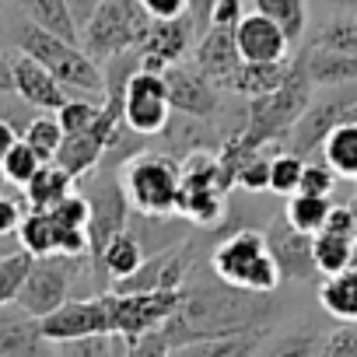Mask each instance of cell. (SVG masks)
<instances>
[{"label": "cell", "mask_w": 357, "mask_h": 357, "mask_svg": "<svg viewBox=\"0 0 357 357\" xmlns=\"http://www.w3.org/2000/svg\"><path fill=\"white\" fill-rule=\"evenodd\" d=\"M333 190H336V175H333V168H329L322 158H319V161H305L298 193H308V197H329Z\"/></svg>", "instance_id": "obj_42"}, {"label": "cell", "mask_w": 357, "mask_h": 357, "mask_svg": "<svg viewBox=\"0 0 357 357\" xmlns=\"http://www.w3.org/2000/svg\"><path fill=\"white\" fill-rule=\"evenodd\" d=\"M15 95V56L0 53V98Z\"/></svg>", "instance_id": "obj_49"}, {"label": "cell", "mask_w": 357, "mask_h": 357, "mask_svg": "<svg viewBox=\"0 0 357 357\" xmlns=\"http://www.w3.org/2000/svg\"><path fill=\"white\" fill-rule=\"evenodd\" d=\"M193 39H197V25L190 15L172 18V22H151V32L140 46V70L165 74L190 53Z\"/></svg>", "instance_id": "obj_12"}, {"label": "cell", "mask_w": 357, "mask_h": 357, "mask_svg": "<svg viewBox=\"0 0 357 357\" xmlns=\"http://www.w3.org/2000/svg\"><path fill=\"white\" fill-rule=\"evenodd\" d=\"M15 95H18L22 102L43 109V112H56V109L70 98L67 88H63L39 60H32V56H25V53L15 56Z\"/></svg>", "instance_id": "obj_19"}, {"label": "cell", "mask_w": 357, "mask_h": 357, "mask_svg": "<svg viewBox=\"0 0 357 357\" xmlns=\"http://www.w3.org/2000/svg\"><path fill=\"white\" fill-rule=\"evenodd\" d=\"M18 11L25 15L29 25L50 32V36H60L67 43H81V32L74 25V15L67 8V0H15Z\"/></svg>", "instance_id": "obj_24"}, {"label": "cell", "mask_w": 357, "mask_h": 357, "mask_svg": "<svg viewBox=\"0 0 357 357\" xmlns=\"http://www.w3.org/2000/svg\"><path fill=\"white\" fill-rule=\"evenodd\" d=\"M119 190L137 214L165 218L175 214L183 193V172L165 154H137L119 172Z\"/></svg>", "instance_id": "obj_6"}, {"label": "cell", "mask_w": 357, "mask_h": 357, "mask_svg": "<svg viewBox=\"0 0 357 357\" xmlns=\"http://www.w3.org/2000/svg\"><path fill=\"white\" fill-rule=\"evenodd\" d=\"M245 8L242 0H218L214 4V15H211V25H225V29H238Z\"/></svg>", "instance_id": "obj_47"}, {"label": "cell", "mask_w": 357, "mask_h": 357, "mask_svg": "<svg viewBox=\"0 0 357 357\" xmlns=\"http://www.w3.org/2000/svg\"><path fill=\"white\" fill-rule=\"evenodd\" d=\"M221 197L225 193L221 190H211V186H183L175 214H183L186 221H193L200 228H211L221 218Z\"/></svg>", "instance_id": "obj_31"}, {"label": "cell", "mask_w": 357, "mask_h": 357, "mask_svg": "<svg viewBox=\"0 0 357 357\" xmlns=\"http://www.w3.org/2000/svg\"><path fill=\"white\" fill-rule=\"evenodd\" d=\"M287 60L284 63H242L228 84V91H238L245 98H259V95H270L284 84L287 77Z\"/></svg>", "instance_id": "obj_29"}, {"label": "cell", "mask_w": 357, "mask_h": 357, "mask_svg": "<svg viewBox=\"0 0 357 357\" xmlns=\"http://www.w3.org/2000/svg\"><path fill=\"white\" fill-rule=\"evenodd\" d=\"M88 204H91L88 242H91V259H98L102 249H105L119 231H126V211H130V204H126V197H123V190H119V178H116V183H109V186H98V190L88 197Z\"/></svg>", "instance_id": "obj_18"}, {"label": "cell", "mask_w": 357, "mask_h": 357, "mask_svg": "<svg viewBox=\"0 0 357 357\" xmlns=\"http://www.w3.org/2000/svg\"><path fill=\"white\" fill-rule=\"evenodd\" d=\"M43 165H46V161H43L25 140H18V144L4 154V161H0V172H4V178H8L11 186H22V190H25V183H29V178H32Z\"/></svg>", "instance_id": "obj_40"}, {"label": "cell", "mask_w": 357, "mask_h": 357, "mask_svg": "<svg viewBox=\"0 0 357 357\" xmlns=\"http://www.w3.org/2000/svg\"><path fill=\"white\" fill-rule=\"evenodd\" d=\"M319 154L333 168L336 178H350V183H357V119L340 123L336 130H329V137L322 140Z\"/></svg>", "instance_id": "obj_26"}, {"label": "cell", "mask_w": 357, "mask_h": 357, "mask_svg": "<svg viewBox=\"0 0 357 357\" xmlns=\"http://www.w3.org/2000/svg\"><path fill=\"white\" fill-rule=\"evenodd\" d=\"M305 70H308L312 88H343V84L357 81V56L312 46L305 53Z\"/></svg>", "instance_id": "obj_23"}, {"label": "cell", "mask_w": 357, "mask_h": 357, "mask_svg": "<svg viewBox=\"0 0 357 357\" xmlns=\"http://www.w3.org/2000/svg\"><path fill=\"white\" fill-rule=\"evenodd\" d=\"M256 357H322V336L315 329H294V333L263 340Z\"/></svg>", "instance_id": "obj_34"}, {"label": "cell", "mask_w": 357, "mask_h": 357, "mask_svg": "<svg viewBox=\"0 0 357 357\" xmlns=\"http://www.w3.org/2000/svg\"><path fill=\"white\" fill-rule=\"evenodd\" d=\"M77 259L70 256H39L29 266V277L18 291V305L32 312L36 319H46L63 301H70V280H74Z\"/></svg>", "instance_id": "obj_9"}, {"label": "cell", "mask_w": 357, "mask_h": 357, "mask_svg": "<svg viewBox=\"0 0 357 357\" xmlns=\"http://www.w3.org/2000/svg\"><path fill=\"white\" fill-rule=\"evenodd\" d=\"M126 357H172V343L165 340L161 329H154V333L133 336L126 343Z\"/></svg>", "instance_id": "obj_44"}, {"label": "cell", "mask_w": 357, "mask_h": 357, "mask_svg": "<svg viewBox=\"0 0 357 357\" xmlns=\"http://www.w3.org/2000/svg\"><path fill=\"white\" fill-rule=\"evenodd\" d=\"M18 242L29 256H56V228L50 211H29L18 225Z\"/></svg>", "instance_id": "obj_33"}, {"label": "cell", "mask_w": 357, "mask_h": 357, "mask_svg": "<svg viewBox=\"0 0 357 357\" xmlns=\"http://www.w3.org/2000/svg\"><path fill=\"white\" fill-rule=\"evenodd\" d=\"M190 266H193V245L178 242V245H168L154 256H144V263L126 280H116L112 291H119V294H130V291H183Z\"/></svg>", "instance_id": "obj_11"}, {"label": "cell", "mask_w": 357, "mask_h": 357, "mask_svg": "<svg viewBox=\"0 0 357 357\" xmlns=\"http://www.w3.org/2000/svg\"><path fill=\"white\" fill-rule=\"evenodd\" d=\"M312 238H315V235H301V231H294L291 225H287V228H273V231L266 235L270 252H273L277 270H280V280H301V277L315 273Z\"/></svg>", "instance_id": "obj_20"}, {"label": "cell", "mask_w": 357, "mask_h": 357, "mask_svg": "<svg viewBox=\"0 0 357 357\" xmlns=\"http://www.w3.org/2000/svg\"><path fill=\"white\" fill-rule=\"evenodd\" d=\"M43 161H53L60 144H63V126L56 119V112H46V116H36L29 126H25V137H22Z\"/></svg>", "instance_id": "obj_37"}, {"label": "cell", "mask_w": 357, "mask_h": 357, "mask_svg": "<svg viewBox=\"0 0 357 357\" xmlns=\"http://www.w3.org/2000/svg\"><path fill=\"white\" fill-rule=\"evenodd\" d=\"M329 197H308V193H294L287 197V225L301 235H319L329 221Z\"/></svg>", "instance_id": "obj_32"}, {"label": "cell", "mask_w": 357, "mask_h": 357, "mask_svg": "<svg viewBox=\"0 0 357 357\" xmlns=\"http://www.w3.org/2000/svg\"><path fill=\"white\" fill-rule=\"evenodd\" d=\"M36 256H29L25 249H15V252H0V308L18 301V291L29 277V266H32Z\"/></svg>", "instance_id": "obj_38"}, {"label": "cell", "mask_w": 357, "mask_h": 357, "mask_svg": "<svg viewBox=\"0 0 357 357\" xmlns=\"http://www.w3.org/2000/svg\"><path fill=\"white\" fill-rule=\"evenodd\" d=\"M252 4H256L259 15L273 18L291 43H298L305 36V25H308V4L305 0H252Z\"/></svg>", "instance_id": "obj_35"}, {"label": "cell", "mask_w": 357, "mask_h": 357, "mask_svg": "<svg viewBox=\"0 0 357 357\" xmlns=\"http://www.w3.org/2000/svg\"><path fill=\"white\" fill-rule=\"evenodd\" d=\"M165 84H168V102L175 112H183L190 119H211L218 112V88L200 70H186L175 63L165 70Z\"/></svg>", "instance_id": "obj_17"}, {"label": "cell", "mask_w": 357, "mask_h": 357, "mask_svg": "<svg viewBox=\"0 0 357 357\" xmlns=\"http://www.w3.org/2000/svg\"><path fill=\"white\" fill-rule=\"evenodd\" d=\"M43 322V336L50 343H67V340H84L98 333H112V315H109V298H70L56 312H50Z\"/></svg>", "instance_id": "obj_10"}, {"label": "cell", "mask_w": 357, "mask_h": 357, "mask_svg": "<svg viewBox=\"0 0 357 357\" xmlns=\"http://www.w3.org/2000/svg\"><path fill=\"white\" fill-rule=\"evenodd\" d=\"M322 357H357V322H340L322 336Z\"/></svg>", "instance_id": "obj_43"}, {"label": "cell", "mask_w": 357, "mask_h": 357, "mask_svg": "<svg viewBox=\"0 0 357 357\" xmlns=\"http://www.w3.org/2000/svg\"><path fill=\"white\" fill-rule=\"evenodd\" d=\"M168 116H172V102H168L165 74L137 67L130 74L126 88H123V123L133 133L154 137V133H161L168 126Z\"/></svg>", "instance_id": "obj_8"}, {"label": "cell", "mask_w": 357, "mask_h": 357, "mask_svg": "<svg viewBox=\"0 0 357 357\" xmlns=\"http://www.w3.org/2000/svg\"><path fill=\"white\" fill-rule=\"evenodd\" d=\"M350 119H357V102L354 98H329V102L308 105L305 116L291 130V144H294L291 154L301 158L308 151H319L322 140L329 137V130H336L340 123H350Z\"/></svg>", "instance_id": "obj_15"}, {"label": "cell", "mask_w": 357, "mask_h": 357, "mask_svg": "<svg viewBox=\"0 0 357 357\" xmlns=\"http://www.w3.org/2000/svg\"><path fill=\"white\" fill-rule=\"evenodd\" d=\"M235 46L242 63H284L291 53V39L284 36V29L259 11L242 15L235 29Z\"/></svg>", "instance_id": "obj_13"}, {"label": "cell", "mask_w": 357, "mask_h": 357, "mask_svg": "<svg viewBox=\"0 0 357 357\" xmlns=\"http://www.w3.org/2000/svg\"><path fill=\"white\" fill-rule=\"evenodd\" d=\"M263 312L259 294L242 291V287H183V301H178L175 315L161 326L165 340L175 347L218 336V333H235L256 326V315Z\"/></svg>", "instance_id": "obj_1"}, {"label": "cell", "mask_w": 357, "mask_h": 357, "mask_svg": "<svg viewBox=\"0 0 357 357\" xmlns=\"http://www.w3.org/2000/svg\"><path fill=\"white\" fill-rule=\"evenodd\" d=\"M11 183H8V178H4V172H0V197H4V190H8Z\"/></svg>", "instance_id": "obj_51"}, {"label": "cell", "mask_w": 357, "mask_h": 357, "mask_svg": "<svg viewBox=\"0 0 357 357\" xmlns=\"http://www.w3.org/2000/svg\"><path fill=\"white\" fill-rule=\"evenodd\" d=\"M211 266L221 277V284H231V287H242L252 294H270L280 284V270L270 252V242L263 231H252V228L225 238L214 249Z\"/></svg>", "instance_id": "obj_5"}, {"label": "cell", "mask_w": 357, "mask_h": 357, "mask_svg": "<svg viewBox=\"0 0 357 357\" xmlns=\"http://www.w3.org/2000/svg\"><path fill=\"white\" fill-rule=\"evenodd\" d=\"M0 357H56V347L43 336V322L18 301L0 308Z\"/></svg>", "instance_id": "obj_14"}, {"label": "cell", "mask_w": 357, "mask_h": 357, "mask_svg": "<svg viewBox=\"0 0 357 357\" xmlns=\"http://www.w3.org/2000/svg\"><path fill=\"white\" fill-rule=\"evenodd\" d=\"M98 4L102 0H67V8H70V15H74V25H77V32L91 22V15L98 11Z\"/></svg>", "instance_id": "obj_48"}, {"label": "cell", "mask_w": 357, "mask_h": 357, "mask_svg": "<svg viewBox=\"0 0 357 357\" xmlns=\"http://www.w3.org/2000/svg\"><path fill=\"white\" fill-rule=\"evenodd\" d=\"M151 18L140 0H102L91 22L81 29V50L102 67L116 56H126L144 46Z\"/></svg>", "instance_id": "obj_4"}, {"label": "cell", "mask_w": 357, "mask_h": 357, "mask_svg": "<svg viewBox=\"0 0 357 357\" xmlns=\"http://www.w3.org/2000/svg\"><path fill=\"white\" fill-rule=\"evenodd\" d=\"M308 102H312V81H308L305 60H291L287 77L277 91L249 98L245 130L235 144L249 154V151H259L263 144H270L273 137H287L294 130V123L305 116Z\"/></svg>", "instance_id": "obj_3"}, {"label": "cell", "mask_w": 357, "mask_h": 357, "mask_svg": "<svg viewBox=\"0 0 357 357\" xmlns=\"http://www.w3.org/2000/svg\"><path fill=\"white\" fill-rule=\"evenodd\" d=\"M74 193V178L56 165V161H46L29 183H25V200L32 211H53L56 204H63L67 197Z\"/></svg>", "instance_id": "obj_25"}, {"label": "cell", "mask_w": 357, "mask_h": 357, "mask_svg": "<svg viewBox=\"0 0 357 357\" xmlns=\"http://www.w3.org/2000/svg\"><path fill=\"white\" fill-rule=\"evenodd\" d=\"M18 50L32 60H39L70 98H95L105 102V74L102 67L81 50V43H67L60 36H50L29 22L18 25Z\"/></svg>", "instance_id": "obj_2"}, {"label": "cell", "mask_w": 357, "mask_h": 357, "mask_svg": "<svg viewBox=\"0 0 357 357\" xmlns=\"http://www.w3.org/2000/svg\"><path fill=\"white\" fill-rule=\"evenodd\" d=\"M301 172H305V161L298 154H277L270 161V190L280 193V197H294L298 186H301Z\"/></svg>", "instance_id": "obj_41"}, {"label": "cell", "mask_w": 357, "mask_h": 357, "mask_svg": "<svg viewBox=\"0 0 357 357\" xmlns=\"http://www.w3.org/2000/svg\"><path fill=\"white\" fill-rule=\"evenodd\" d=\"M242 67V56H238V46H235V29H225V25H207V32L200 36V46H197V70L221 91H228L235 70Z\"/></svg>", "instance_id": "obj_16"}, {"label": "cell", "mask_w": 357, "mask_h": 357, "mask_svg": "<svg viewBox=\"0 0 357 357\" xmlns=\"http://www.w3.org/2000/svg\"><path fill=\"white\" fill-rule=\"evenodd\" d=\"M18 225H22V207L15 197H0V238H11L18 235Z\"/></svg>", "instance_id": "obj_46"}, {"label": "cell", "mask_w": 357, "mask_h": 357, "mask_svg": "<svg viewBox=\"0 0 357 357\" xmlns=\"http://www.w3.org/2000/svg\"><path fill=\"white\" fill-rule=\"evenodd\" d=\"M0 39H4V18H0Z\"/></svg>", "instance_id": "obj_52"}, {"label": "cell", "mask_w": 357, "mask_h": 357, "mask_svg": "<svg viewBox=\"0 0 357 357\" xmlns=\"http://www.w3.org/2000/svg\"><path fill=\"white\" fill-rule=\"evenodd\" d=\"M95 263L109 273V280H112V284H116V280H126V277L144 263L140 238H137V235H130V231H119V235L102 249V256H98Z\"/></svg>", "instance_id": "obj_30"}, {"label": "cell", "mask_w": 357, "mask_h": 357, "mask_svg": "<svg viewBox=\"0 0 357 357\" xmlns=\"http://www.w3.org/2000/svg\"><path fill=\"white\" fill-rule=\"evenodd\" d=\"M126 336L116 333H98V336H84V340H67V343H53L56 357H126Z\"/></svg>", "instance_id": "obj_36"}, {"label": "cell", "mask_w": 357, "mask_h": 357, "mask_svg": "<svg viewBox=\"0 0 357 357\" xmlns=\"http://www.w3.org/2000/svg\"><path fill=\"white\" fill-rule=\"evenodd\" d=\"M312 252H315V273H322V277H336V273H343L357 263L354 238L336 235V231H319L312 238Z\"/></svg>", "instance_id": "obj_28"}, {"label": "cell", "mask_w": 357, "mask_h": 357, "mask_svg": "<svg viewBox=\"0 0 357 357\" xmlns=\"http://www.w3.org/2000/svg\"><path fill=\"white\" fill-rule=\"evenodd\" d=\"M326 4H333V8H343V11H347V8H357V0H326Z\"/></svg>", "instance_id": "obj_50"}, {"label": "cell", "mask_w": 357, "mask_h": 357, "mask_svg": "<svg viewBox=\"0 0 357 357\" xmlns=\"http://www.w3.org/2000/svg\"><path fill=\"white\" fill-rule=\"evenodd\" d=\"M319 305L336 322H357V263L336 277H326L319 287Z\"/></svg>", "instance_id": "obj_27"}, {"label": "cell", "mask_w": 357, "mask_h": 357, "mask_svg": "<svg viewBox=\"0 0 357 357\" xmlns=\"http://www.w3.org/2000/svg\"><path fill=\"white\" fill-rule=\"evenodd\" d=\"M319 50H329V53H350L357 56V15H340L333 22H326L315 36Z\"/></svg>", "instance_id": "obj_39"}, {"label": "cell", "mask_w": 357, "mask_h": 357, "mask_svg": "<svg viewBox=\"0 0 357 357\" xmlns=\"http://www.w3.org/2000/svg\"><path fill=\"white\" fill-rule=\"evenodd\" d=\"M263 340H266V333L259 326H249V329L218 333V336H204V340L183 343V347L172 350V357H256Z\"/></svg>", "instance_id": "obj_21"}, {"label": "cell", "mask_w": 357, "mask_h": 357, "mask_svg": "<svg viewBox=\"0 0 357 357\" xmlns=\"http://www.w3.org/2000/svg\"><path fill=\"white\" fill-rule=\"evenodd\" d=\"M105 298H109L112 333L133 340V336L161 329L175 315L178 301H183V291H130V294L105 291Z\"/></svg>", "instance_id": "obj_7"}, {"label": "cell", "mask_w": 357, "mask_h": 357, "mask_svg": "<svg viewBox=\"0 0 357 357\" xmlns=\"http://www.w3.org/2000/svg\"><path fill=\"white\" fill-rule=\"evenodd\" d=\"M105 151H109V140H105V133H98V130L63 133V144H60V151H56L53 161L77 183V178H84L88 172L98 168V161H102Z\"/></svg>", "instance_id": "obj_22"}, {"label": "cell", "mask_w": 357, "mask_h": 357, "mask_svg": "<svg viewBox=\"0 0 357 357\" xmlns=\"http://www.w3.org/2000/svg\"><path fill=\"white\" fill-rule=\"evenodd\" d=\"M140 8L147 11L151 22H172L190 15V0H140Z\"/></svg>", "instance_id": "obj_45"}]
</instances>
